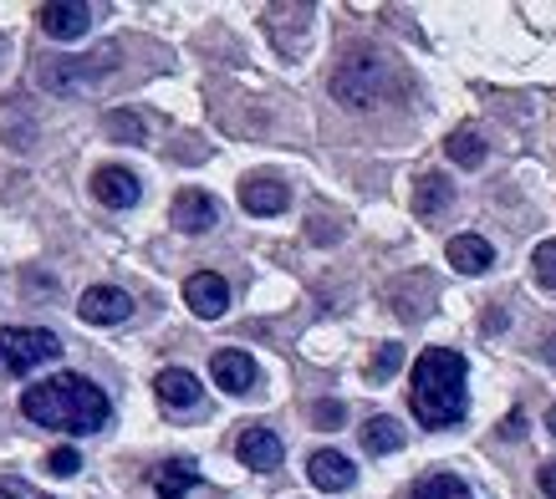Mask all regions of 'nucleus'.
<instances>
[{"mask_svg":"<svg viewBox=\"0 0 556 499\" xmlns=\"http://www.w3.org/2000/svg\"><path fill=\"white\" fill-rule=\"evenodd\" d=\"M21 413L41 423V428H62L83 438V433H102L113 423V402L83 372H56V378L21 393Z\"/></svg>","mask_w":556,"mask_h":499,"instance_id":"1","label":"nucleus"},{"mask_svg":"<svg viewBox=\"0 0 556 499\" xmlns=\"http://www.w3.org/2000/svg\"><path fill=\"white\" fill-rule=\"evenodd\" d=\"M408 408L424 428H455L470 393H465V357L450 347H429L414 362V387H408Z\"/></svg>","mask_w":556,"mask_h":499,"instance_id":"2","label":"nucleus"},{"mask_svg":"<svg viewBox=\"0 0 556 499\" xmlns=\"http://www.w3.org/2000/svg\"><path fill=\"white\" fill-rule=\"evenodd\" d=\"M51 357H62V342L47 327H0V372L5 378H26Z\"/></svg>","mask_w":556,"mask_h":499,"instance_id":"3","label":"nucleus"},{"mask_svg":"<svg viewBox=\"0 0 556 499\" xmlns=\"http://www.w3.org/2000/svg\"><path fill=\"white\" fill-rule=\"evenodd\" d=\"M378 87H383V62L378 56H348L332 77V92H338L348 107H368L378 98Z\"/></svg>","mask_w":556,"mask_h":499,"instance_id":"4","label":"nucleus"},{"mask_svg":"<svg viewBox=\"0 0 556 499\" xmlns=\"http://www.w3.org/2000/svg\"><path fill=\"white\" fill-rule=\"evenodd\" d=\"M92 5H83V0H47L41 11H36V21H41V31L51 36V41H83L87 31H92Z\"/></svg>","mask_w":556,"mask_h":499,"instance_id":"5","label":"nucleus"},{"mask_svg":"<svg viewBox=\"0 0 556 499\" xmlns=\"http://www.w3.org/2000/svg\"><path fill=\"white\" fill-rule=\"evenodd\" d=\"M77 317L87 327H118V321L134 317V296L118 285H87L83 300H77Z\"/></svg>","mask_w":556,"mask_h":499,"instance_id":"6","label":"nucleus"},{"mask_svg":"<svg viewBox=\"0 0 556 499\" xmlns=\"http://www.w3.org/2000/svg\"><path fill=\"white\" fill-rule=\"evenodd\" d=\"M185 300L194 317L215 321V317H225V306H230V285H225V276H215V270H200V276L185 281Z\"/></svg>","mask_w":556,"mask_h":499,"instance_id":"7","label":"nucleus"},{"mask_svg":"<svg viewBox=\"0 0 556 499\" xmlns=\"http://www.w3.org/2000/svg\"><path fill=\"white\" fill-rule=\"evenodd\" d=\"M210 378H215L219 393H230V398H245V393L255 387V362H251V351H236V347L215 351V362H210Z\"/></svg>","mask_w":556,"mask_h":499,"instance_id":"8","label":"nucleus"},{"mask_svg":"<svg viewBox=\"0 0 556 499\" xmlns=\"http://www.w3.org/2000/svg\"><path fill=\"white\" fill-rule=\"evenodd\" d=\"M92 194H98V204H108V209H134L138 194H143V183H138V174H128V168L102 164L98 174H92Z\"/></svg>","mask_w":556,"mask_h":499,"instance_id":"9","label":"nucleus"},{"mask_svg":"<svg viewBox=\"0 0 556 499\" xmlns=\"http://www.w3.org/2000/svg\"><path fill=\"white\" fill-rule=\"evenodd\" d=\"M306 474H312V484H317L321 495H342V489H353V479H357L353 459L338 449H317L306 459Z\"/></svg>","mask_w":556,"mask_h":499,"instance_id":"10","label":"nucleus"},{"mask_svg":"<svg viewBox=\"0 0 556 499\" xmlns=\"http://www.w3.org/2000/svg\"><path fill=\"white\" fill-rule=\"evenodd\" d=\"M174 225L185 234H204L219 225V204L204 194V189H185L179 200H174Z\"/></svg>","mask_w":556,"mask_h":499,"instance_id":"11","label":"nucleus"},{"mask_svg":"<svg viewBox=\"0 0 556 499\" xmlns=\"http://www.w3.org/2000/svg\"><path fill=\"white\" fill-rule=\"evenodd\" d=\"M153 393H159V402L164 408H200L204 387L194 372H185V367H164L159 378H153Z\"/></svg>","mask_w":556,"mask_h":499,"instance_id":"12","label":"nucleus"},{"mask_svg":"<svg viewBox=\"0 0 556 499\" xmlns=\"http://www.w3.org/2000/svg\"><path fill=\"white\" fill-rule=\"evenodd\" d=\"M236 453H240V464L245 469H281V459H287V449H281V438L270 428H245L240 433V444H236Z\"/></svg>","mask_w":556,"mask_h":499,"instance_id":"13","label":"nucleus"},{"mask_svg":"<svg viewBox=\"0 0 556 499\" xmlns=\"http://www.w3.org/2000/svg\"><path fill=\"white\" fill-rule=\"evenodd\" d=\"M287 204H291V194L281 179H245L240 183V209H245V215H281Z\"/></svg>","mask_w":556,"mask_h":499,"instance_id":"14","label":"nucleus"},{"mask_svg":"<svg viewBox=\"0 0 556 499\" xmlns=\"http://www.w3.org/2000/svg\"><path fill=\"white\" fill-rule=\"evenodd\" d=\"M444 255H450V266H455L459 276H485V270L495 266V250H490V240H480V234H455Z\"/></svg>","mask_w":556,"mask_h":499,"instance_id":"15","label":"nucleus"},{"mask_svg":"<svg viewBox=\"0 0 556 499\" xmlns=\"http://www.w3.org/2000/svg\"><path fill=\"white\" fill-rule=\"evenodd\" d=\"M194 484H200V469L189 464V459H174V464L153 469V495L159 499H185Z\"/></svg>","mask_w":556,"mask_h":499,"instance_id":"16","label":"nucleus"},{"mask_svg":"<svg viewBox=\"0 0 556 499\" xmlns=\"http://www.w3.org/2000/svg\"><path fill=\"white\" fill-rule=\"evenodd\" d=\"M450 204H455V183L444 179V174H424L419 189H414V209H419L424 219H434V215H444Z\"/></svg>","mask_w":556,"mask_h":499,"instance_id":"17","label":"nucleus"},{"mask_svg":"<svg viewBox=\"0 0 556 499\" xmlns=\"http://www.w3.org/2000/svg\"><path fill=\"white\" fill-rule=\"evenodd\" d=\"M363 449L372 453V459H383V453H399L404 449V428H399V423H393V418H368V423H363Z\"/></svg>","mask_w":556,"mask_h":499,"instance_id":"18","label":"nucleus"},{"mask_svg":"<svg viewBox=\"0 0 556 499\" xmlns=\"http://www.w3.org/2000/svg\"><path fill=\"white\" fill-rule=\"evenodd\" d=\"M444 153H450L459 168H480V164H485V138L475 133V128H459V133H450Z\"/></svg>","mask_w":556,"mask_h":499,"instance_id":"19","label":"nucleus"},{"mask_svg":"<svg viewBox=\"0 0 556 499\" xmlns=\"http://www.w3.org/2000/svg\"><path fill=\"white\" fill-rule=\"evenodd\" d=\"M408 499H475V495L465 489V479H455V474H429V479L414 484Z\"/></svg>","mask_w":556,"mask_h":499,"instance_id":"20","label":"nucleus"},{"mask_svg":"<svg viewBox=\"0 0 556 499\" xmlns=\"http://www.w3.org/2000/svg\"><path fill=\"white\" fill-rule=\"evenodd\" d=\"M399 367H404V347H399V342H383V347H378V357L368 362V378H372V383H388Z\"/></svg>","mask_w":556,"mask_h":499,"instance_id":"21","label":"nucleus"},{"mask_svg":"<svg viewBox=\"0 0 556 499\" xmlns=\"http://www.w3.org/2000/svg\"><path fill=\"white\" fill-rule=\"evenodd\" d=\"M531 266H536V281L546 285V291H556V240L536 245V255H531Z\"/></svg>","mask_w":556,"mask_h":499,"instance_id":"22","label":"nucleus"},{"mask_svg":"<svg viewBox=\"0 0 556 499\" xmlns=\"http://www.w3.org/2000/svg\"><path fill=\"white\" fill-rule=\"evenodd\" d=\"M47 469L56 474V479H72V474L83 469V459H77V449H56V453L47 459Z\"/></svg>","mask_w":556,"mask_h":499,"instance_id":"23","label":"nucleus"},{"mask_svg":"<svg viewBox=\"0 0 556 499\" xmlns=\"http://www.w3.org/2000/svg\"><path fill=\"white\" fill-rule=\"evenodd\" d=\"M342 418H348L342 402H317V408H312V423H317V428H338Z\"/></svg>","mask_w":556,"mask_h":499,"instance_id":"24","label":"nucleus"},{"mask_svg":"<svg viewBox=\"0 0 556 499\" xmlns=\"http://www.w3.org/2000/svg\"><path fill=\"white\" fill-rule=\"evenodd\" d=\"M108 133H118V138H143V123H138L134 113H113V117H108Z\"/></svg>","mask_w":556,"mask_h":499,"instance_id":"25","label":"nucleus"},{"mask_svg":"<svg viewBox=\"0 0 556 499\" xmlns=\"http://www.w3.org/2000/svg\"><path fill=\"white\" fill-rule=\"evenodd\" d=\"M0 499H51L41 489H31L26 479H0Z\"/></svg>","mask_w":556,"mask_h":499,"instance_id":"26","label":"nucleus"},{"mask_svg":"<svg viewBox=\"0 0 556 499\" xmlns=\"http://www.w3.org/2000/svg\"><path fill=\"white\" fill-rule=\"evenodd\" d=\"M536 484H541V495H552V499H556V459H552V464H541Z\"/></svg>","mask_w":556,"mask_h":499,"instance_id":"27","label":"nucleus"},{"mask_svg":"<svg viewBox=\"0 0 556 499\" xmlns=\"http://www.w3.org/2000/svg\"><path fill=\"white\" fill-rule=\"evenodd\" d=\"M501 433H506V438H521V433H526V413H510V418H506V428H501Z\"/></svg>","mask_w":556,"mask_h":499,"instance_id":"28","label":"nucleus"},{"mask_svg":"<svg viewBox=\"0 0 556 499\" xmlns=\"http://www.w3.org/2000/svg\"><path fill=\"white\" fill-rule=\"evenodd\" d=\"M546 428H552V433H556V408H546Z\"/></svg>","mask_w":556,"mask_h":499,"instance_id":"29","label":"nucleus"},{"mask_svg":"<svg viewBox=\"0 0 556 499\" xmlns=\"http://www.w3.org/2000/svg\"><path fill=\"white\" fill-rule=\"evenodd\" d=\"M552 362H556V336H552Z\"/></svg>","mask_w":556,"mask_h":499,"instance_id":"30","label":"nucleus"}]
</instances>
